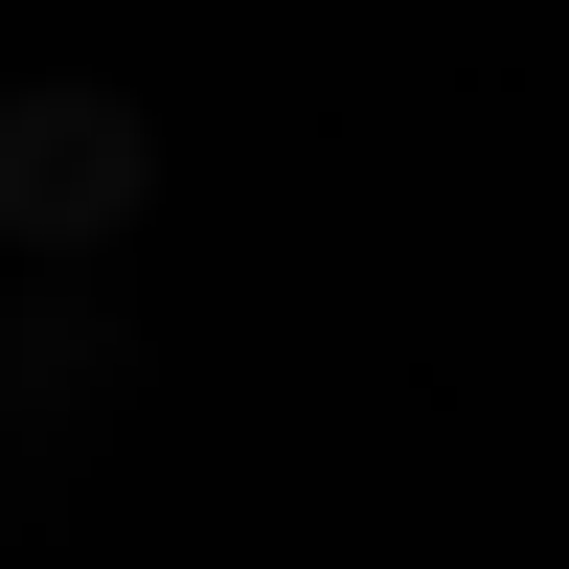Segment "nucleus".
I'll return each mask as SVG.
<instances>
[{"label":"nucleus","instance_id":"2","mask_svg":"<svg viewBox=\"0 0 569 569\" xmlns=\"http://www.w3.org/2000/svg\"><path fill=\"white\" fill-rule=\"evenodd\" d=\"M0 479H23V433H0Z\"/></svg>","mask_w":569,"mask_h":569},{"label":"nucleus","instance_id":"1","mask_svg":"<svg viewBox=\"0 0 569 569\" xmlns=\"http://www.w3.org/2000/svg\"><path fill=\"white\" fill-rule=\"evenodd\" d=\"M137 91H91V69H46V91H0V251L23 273H91L137 228Z\"/></svg>","mask_w":569,"mask_h":569}]
</instances>
